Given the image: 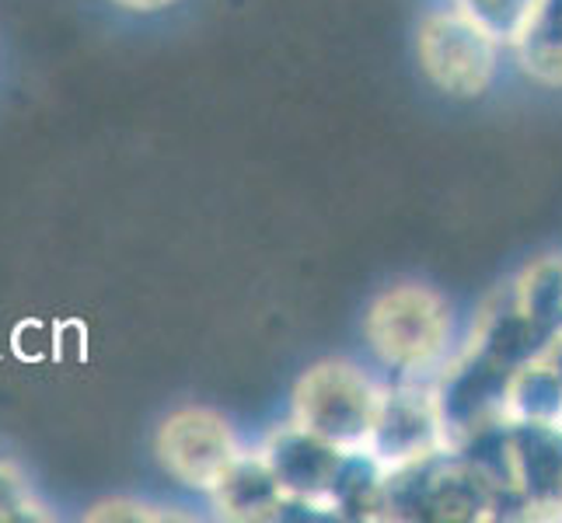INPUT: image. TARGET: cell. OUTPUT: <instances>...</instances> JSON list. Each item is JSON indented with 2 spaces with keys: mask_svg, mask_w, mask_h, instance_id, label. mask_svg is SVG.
I'll return each mask as SVG.
<instances>
[{
  "mask_svg": "<svg viewBox=\"0 0 562 523\" xmlns=\"http://www.w3.org/2000/svg\"><path fill=\"white\" fill-rule=\"evenodd\" d=\"M363 339L378 363L402 377H423L440 366L451 342V307L423 283H398L371 300Z\"/></svg>",
  "mask_w": 562,
  "mask_h": 523,
  "instance_id": "obj_1",
  "label": "cell"
},
{
  "mask_svg": "<svg viewBox=\"0 0 562 523\" xmlns=\"http://www.w3.org/2000/svg\"><path fill=\"white\" fill-rule=\"evenodd\" d=\"M490 496L451 447L384 471V520H490Z\"/></svg>",
  "mask_w": 562,
  "mask_h": 523,
  "instance_id": "obj_2",
  "label": "cell"
},
{
  "mask_svg": "<svg viewBox=\"0 0 562 523\" xmlns=\"http://www.w3.org/2000/svg\"><path fill=\"white\" fill-rule=\"evenodd\" d=\"M381 387L360 366L346 360H322L304 371L294 387V419L339 451H367L378 416Z\"/></svg>",
  "mask_w": 562,
  "mask_h": 523,
  "instance_id": "obj_3",
  "label": "cell"
},
{
  "mask_svg": "<svg viewBox=\"0 0 562 523\" xmlns=\"http://www.w3.org/2000/svg\"><path fill=\"white\" fill-rule=\"evenodd\" d=\"M419 67L448 99H482L493 88L499 43L458 4L430 11L416 32Z\"/></svg>",
  "mask_w": 562,
  "mask_h": 523,
  "instance_id": "obj_4",
  "label": "cell"
},
{
  "mask_svg": "<svg viewBox=\"0 0 562 523\" xmlns=\"http://www.w3.org/2000/svg\"><path fill=\"white\" fill-rule=\"evenodd\" d=\"M241 451L245 447L231 419L203 409V405H186V409L171 412L154 433V457L168 478L203 496L221 486V478L231 471Z\"/></svg>",
  "mask_w": 562,
  "mask_h": 523,
  "instance_id": "obj_5",
  "label": "cell"
},
{
  "mask_svg": "<svg viewBox=\"0 0 562 523\" xmlns=\"http://www.w3.org/2000/svg\"><path fill=\"white\" fill-rule=\"evenodd\" d=\"M259 454L266 457L290 510H304V516H333V489L346 451L290 419L259 443Z\"/></svg>",
  "mask_w": 562,
  "mask_h": 523,
  "instance_id": "obj_6",
  "label": "cell"
},
{
  "mask_svg": "<svg viewBox=\"0 0 562 523\" xmlns=\"http://www.w3.org/2000/svg\"><path fill=\"white\" fill-rule=\"evenodd\" d=\"M507 387H510V371H503V366L486 360L472 345L443 366L437 384L430 387L443 443L454 447L461 436H469L490 422L507 419Z\"/></svg>",
  "mask_w": 562,
  "mask_h": 523,
  "instance_id": "obj_7",
  "label": "cell"
},
{
  "mask_svg": "<svg viewBox=\"0 0 562 523\" xmlns=\"http://www.w3.org/2000/svg\"><path fill=\"white\" fill-rule=\"evenodd\" d=\"M440 447H448V443H443L440 416H437L430 387L413 384V380L381 387V401H378V416L371 425L367 451L384 464V471L398 468V464L419 461Z\"/></svg>",
  "mask_w": 562,
  "mask_h": 523,
  "instance_id": "obj_8",
  "label": "cell"
},
{
  "mask_svg": "<svg viewBox=\"0 0 562 523\" xmlns=\"http://www.w3.org/2000/svg\"><path fill=\"white\" fill-rule=\"evenodd\" d=\"M514 486L535 516H562V422L510 419Z\"/></svg>",
  "mask_w": 562,
  "mask_h": 523,
  "instance_id": "obj_9",
  "label": "cell"
},
{
  "mask_svg": "<svg viewBox=\"0 0 562 523\" xmlns=\"http://www.w3.org/2000/svg\"><path fill=\"white\" fill-rule=\"evenodd\" d=\"M213 510L224 520H283L290 516V502L283 499L266 457L256 451H241L221 486L210 492Z\"/></svg>",
  "mask_w": 562,
  "mask_h": 523,
  "instance_id": "obj_10",
  "label": "cell"
},
{
  "mask_svg": "<svg viewBox=\"0 0 562 523\" xmlns=\"http://www.w3.org/2000/svg\"><path fill=\"white\" fill-rule=\"evenodd\" d=\"M549 345H552V336L541 332L514 300L490 307V311L479 318L475 339H472V349H479L482 356L510 374L520 371L525 363L541 360L549 353Z\"/></svg>",
  "mask_w": 562,
  "mask_h": 523,
  "instance_id": "obj_11",
  "label": "cell"
},
{
  "mask_svg": "<svg viewBox=\"0 0 562 523\" xmlns=\"http://www.w3.org/2000/svg\"><path fill=\"white\" fill-rule=\"evenodd\" d=\"M520 70L546 88H562V0H538L528 25L514 38Z\"/></svg>",
  "mask_w": 562,
  "mask_h": 523,
  "instance_id": "obj_12",
  "label": "cell"
},
{
  "mask_svg": "<svg viewBox=\"0 0 562 523\" xmlns=\"http://www.w3.org/2000/svg\"><path fill=\"white\" fill-rule=\"evenodd\" d=\"M507 419L528 422H562V377L541 356L510 374L507 387Z\"/></svg>",
  "mask_w": 562,
  "mask_h": 523,
  "instance_id": "obj_13",
  "label": "cell"
},
{
  "mask_svg": "<svg viewBox=\"0 0 562 523\" xmlns=\"http://www.w3.org/2000/svg\"><path fill=\"white\" fill-rule=\"evenodd\" d=\"M514 304L541 332L562 336V259H538L520 273L514 286Z\"/></svg>",
  "mask_w": 562,
  "mask_h": 523,
  "instance_id": "obj_14",
  "label": "cell"
},
{
  "mask_svg": "<svg viewBox=\"0 0 562 523\" xmlns=\"http://www.w3.org/2000/svg\"><path fill=\"white\" fill-rule=\"evenodd\" d=\"M454 4L469 18H475L499 46H514V38L535 14L538 0H454Z\"/></svg>",
  "mask_w": 562,
  "mask_h": 523,
  "instance_id": "obj_15",
  "label": "cell"
},
{
  "mask_svg": "<svg viewBox=\"0 0 562 523\" xmlns=\"http://www.w3.org/2000/svg\"><path fill=\"white\" fill-rule=\"evenodd\" d=\"M49 507L32 489L29 475L0 454V520H49Z\"/></svg>",
  "mask_w": 562,
  "mask_h": 523,
  "instance_id": "obj_16",
  "label": "cell"
},
{
  "mask_svg": "<svg viewBox=\"0 0 562 523\" xmlns=\"http://www.w3.org/2000/svg\"><path fill=\"white\" fill-rule=\"evenodd\" d=\"M176 516L179 513L147 507V502H137V499H109L85 513V520H176Z\"/></svg>",
  "mask_w": 562,
  "mask_h": 523,
  "instance_id": "obj_17",
  "label": "cell"
},
{
  "mask_svg": "<svg viewBox=\"0 0 562 523\" xmlns=\"http://www.w3.org/2000/svg\"><path fill=\"white\" fill-rule=\"evenodd\" d=\"M112 8L130 11V14H161L168 8H176L179 0H109Z\"/></svg>",
  "mask_w": 562,
  "mask_h": 523,
  "instance_id": "obj_18",
  "label": "cell"
},
{
  "mask_svg": "<svg viewBox=\"0 0 562 523\" xmlns=\"http://www.w3.org/2000/svg\"><path fill=\"white\" fill-rule=\"evenodd\" d=\"M546 360H549V363L555 366V374L562 377V336H555V339H552V345H549Z\"/></svg>",
  "mask_w": 562,
  "mask_h": 523,
  "instance_id": "obj_19",
  "label": "cell"
}]
</instances>
